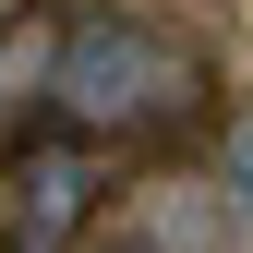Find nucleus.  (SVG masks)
<instances>
[{
	"instance_id": "obj_1",
	"label": "nucleus",
	"mask_w": 253,
	"mask_h": 253,
	"mask_svg": "<svg viewBox=\"0 0 253 253\" xmlns=\"http://www.w3.org/2000/svg\"><path fill=\"white\" fill-rule=\"evenodd\" d=\"M48 97H60L73 133L133 145V133H169V121L205 109V60L181 37H157V24H133V12H84L48 60Z\"/></svg>"
},
{
	"instance_id": "obj_2",
	"label": "nucleus",
	"mask_w": 253,
	"mask_h": 253,
	"mask_svg": "<svg viewBox=\"0 0 253 253\" xmlns=\"http://www.w3.org/2000/svg\"><path fill=\"white\" fill-rule=\"evenodd\" d=\"M97 217V133H37L12 157V253H73V229Z\"/></svg>"
},
{
	"instance_id": "obj_3",
	"label": "nucleus",
	"mask_w": 253,
	"mask_h": 253,
	"mask_svg": "<svg viewBox=\"0 0 253 253\" xmlns=\"http://www.w3.org/2000/svg\"><path fill=\"white\" fill-rule=\"evenodd\" d=\"M217 193H229V229L253 241V109L229 121V133H217Z\"/></svg>"
}]
</instances>
